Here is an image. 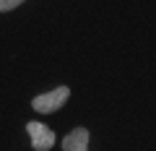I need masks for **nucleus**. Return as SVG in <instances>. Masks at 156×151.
I'll list each match as a JSON object with an SVG mask.
<instances>
[{
	"mask_svg": "<svg viewBox=\"0 0 156 151\" xmlns=\"http://www.w3.org/2000/svg\"><path fill=\"white\" fill-rule=\"evenodd\" d=\"M62 151H89V130L76 128L62 138Z\"/></svg>",
	"mask_w": 156,
	"mask_h": 151,
	"instance_id": "obj_3",
	"label": "nucleus"
},
{
	"mask_svg": "<svg viewBox=\"0 0 156 151\" xmlns=\"http://www.w3.org/2000/svg\"><path fill=\"white\" fill-rule=\"evenodd\" d=\"M23 0H0V11H13L16 5H21Z\"/></svg>",
	"mask_w": 156,
	"mask_h": 151,
	"instance_id": "obj_4",
	"label": "nucleus"
},
{
	"mask_svg": "<svg viewBox=\"0 0 156 151\" xmlns=\"http://www.w3.org/2000/svg\"><path fill=\"white\" fill-rule=\"evenodd\" d=\"M26 130H29V135H31V146L37 151H50L52 146H55V133H52L44 123H29Z\"/></svg>",
	"mask_w": 156,
	"mask_h": 151,
	"instance_id": "obj_2",
	"label": "nucleus"
},
{
	"mask_svg": "<svg viewBox=\"0 0 156 151\" xmlns=\"http://www.w3.org/2000/svg\"><path fill=\"white\" fill-rule=\"evenodd\" d=\"M68 96H70V89L68 86H57L55 91H47V94H39L34 96L31 107L37 112H44V115H52V112H57L62 104L68 102Z\"/></svg>",
	"mask_w": 156,
	"mask_h": 151,
	"instance_id": "obj_1",
	"label": "nucleus"
}]
</instances>
